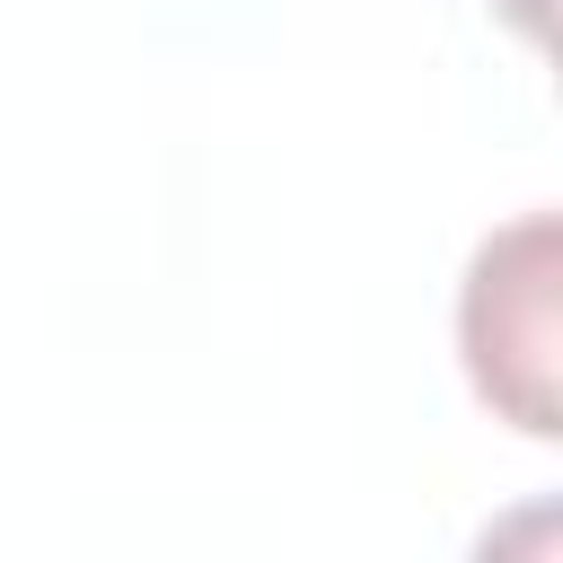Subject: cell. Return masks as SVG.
Listing matches in <instances>:
<instances>
[{
    "instance_id": "7a4b0ae2",
    "label": "cell",
    "mask_w": 563,
    "mask_h": 563,
    "mask_svg": "<svg viewBox=\"0 0 563 563\" xmlns=\"http://www.w3.org/2000/svg\"><path fill=\"white\" fill-rule=\"evenodd\" d=\"M501 9H510V26H519V35H545V0H501Z\"/></svg>"
},
{
    "instance_id": "6da1fadb",
    "label": "cell",
    "mask_w": 563,
    "mask_h": 563,
    "mask_svg": "<svg viewBox=\"0 0 563 563\" xmlns=\"http://www.w3.org/2000/svg\"><path fill=\"white\" fill-rule=\"evenodd\" d=\"M457 352L475 396L528 440L563 431V229L554 211H519L493 229L457 290Z\"/></svg>"
}]
</instances>
